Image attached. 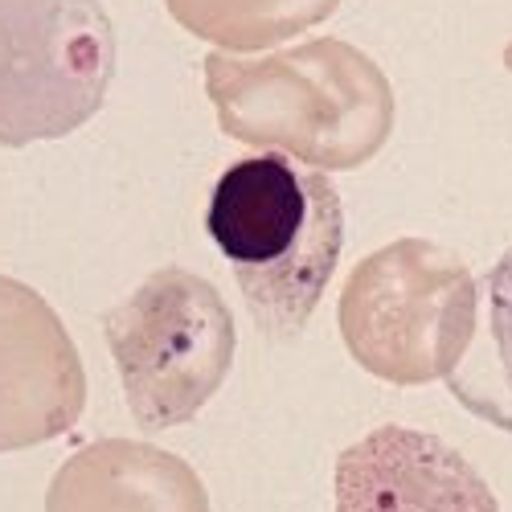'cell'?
<instances>
[{"label":"cell","mask_w":512,"mask_h":512,"mask_svg":"<svg viewBox=\"0 0 512 512\" xmlns=\"http://www.w3.org/2000/svg\"><path fill=\"white\" fill-rule=\"evenodd\" d=\"M205 95L222 132L279 148L324 173H353L394 132V87L365 50L316 37L267 58H205Z\"/></svg>","instance_id":"1"},{"label":"cell","mask_w":512,"mask_h":512,"mask_svg":"<svg viewBox=\"0 0 512 512\" xmlns=\"http://www.w3.org/2000/svg\"><path fill=\"white\" fill-rule=\"evenodd\" d=\"M205 230L230 259L250 320L271 340L300 336L345 246L328 173L295 168L283 152L246 156L213 181Z\"/></svg>","instance_id":"2"},{"label":"cell","mask_w":512,"mask_h":512,"mask_svg":"<svg viewBox=\"0 0 512 512\" xmlns=\"http://www.w3.org/2000/svg\"><path fill=\"white\" fill-rule=\"evenodd\" d=\"M480 283L455 250L398 238L357 263L340 291V336L353 361L390 381L426 386L447 377L472 345Z\"/></svg>","instance_id":"3"},{"label":"cell","mask_w":512,"mask_h":512,"mask_svg":"<svg viewBox=\"0 0 512 512\" xmlns=\"http://www.w3.org/2000/svg\"><path fill=\"white\" fill-rule=\"evenodd\" d=\"M123 398L144 431L193 422L234 365L238 328L209 279L160 267L103 320Z\"/></svg>","instance_id":"4"},{"label":"cell","mask_w":512,"mask_h":512,"mask_svg":"<svg viewBox=\"0 0 512 512\" xmlns=\"http://www.w3.org/2000/svg\"><path fill=\"white\" fill-rule=\"evenodd\" d=\"M115 78L99 0H0V144L62 140L91 123Z\"/></svg>","instance_id":"5"},{"label":"cell","mask_w":512,"mask_h":512,"mask_svg":"<svg viewBox=\"0 0 512 512\" xmlns=\"http://www.w3.org/2000/svg\"><path fill=\"white\" fill-rule=\"evenodd\" d=\"M87 406V369L46 295L0 275V451L66 435Z\"/></svg>","instance_id":"6"},{"label":"cell","mask_w":512,"mask_h":512,"mask_svg":"<svg viewBox=\"0 0 512 512\" xmlns=\"http://www.w3.org/2000/svg\"><path fill=\"white\" fill-rule=\"evenodd\" d=\"M336 512H500V500L439 435L377 426L336 459Z\"/></svg>","instance_id":"7"},{"label":"cell","mask_w":512,"mask_h":512,"mask_svg":"<svg viewBox=\"0 0 512 512\" xmlns=\"http://www.w3.org/2000/svg\"><path fill=\"white\" fill-rule=\"evenodd\" d=\"M46 512H209V496L181 455L136 439H99L54 472Z\"/></svg>","instance_id":"8"},{"label":"cell","mask_w":512,"mask_h":512,"mask_svg":"<svg viewBox=\"0 0 512 512\" xmlns=\"http://www.w3.org/2000/svg\"><path fill=\"white\" fill-rule=\"evenodd\" d=\"M480 291H488V316L480 340L447 373V390L467 414L512 435V246L484 275Z\"/></svg>","instance_id":"9"},{"label":"cell","mask_w":512,"mask_h":512,"mask_svg":"<svg viewBox=\"0 0 512 512\" xmlns=\"http://www.w3.org/2000/svg\"><path fill=\"white\" fill-rule=\"evenodd\" d=\"M181 29L222 50H267L328 21L340 0H164Z\"/></svg>","instance_id":"10"}]
</instances>
